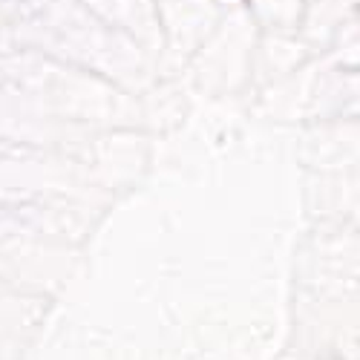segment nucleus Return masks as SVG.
Returning a JSON list of instances; mask_svg holds the SVG:
<instances>
[]
</instances>
